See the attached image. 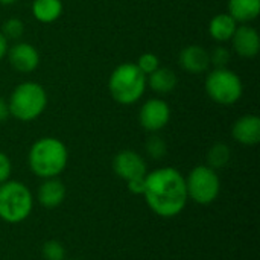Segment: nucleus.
<instances>
[{
    "label": "nucleus",
    "instance_id": "4",
    "mask_svg": "<svg viewBox=\"0 0 260 260\" xmlns=\"http://www.w3.org/2000/svg\"><path fill=\"white\" fill-rule=\"evenodd\" d=\"M47 105V93L41 84L26 81L18 84L8 101L9 114L20 122H32L38 119Z\"/></svg>",
    "mask_w": 260,
    "mask_h": 260
},
{
    "label": "nucleus",
    "instance_id": "25",
    "mask_svg": "<svg viewBox=\"0 0 260 260\" xmlns=\"http://www.w3.org/2000/svg\"><path fill=\"white\" fill-rule=\"evenodd\" d=\"M11 172H12L11 160L5 152L0 151V184H3L5 181L11 178Z\"/></svg>",
    "mask_w": 260,
    "mask_h": 260
},
{
    "label": "nucleus",
    "instance_id": "15",
    "mask_svg": "<svg viewBox=\"0 0 260 260\" xmlns=\"http://www.w3.org/2000/svg\"><path fill=\"white\" fill-rule=\"evenodd\" d=\"M236 27H238V21L229 12H222V14L215 15L210 20L209 34L213 40H216L219 43H225V41L232 40Z\"/></svg>",
    "mask_w": 260,
    "mask_h": 260
},
{
    "label": "nucleus",
    "instance_id": "30",
    "mask_svg": "<svg viewBox=\"0 0 260 260\" xmlns=\"http://www.w3.org/2000/svg\"><path fill=\"white\" fill-rule=\"evenodd\" d=\"M72 260H76V259H72Z\"/></svg>",
    "mask_w": 260,
    "mask_h": 260
},
{
    "label": "nucleus",
    "instance_id": "21",
    "mask_svg": "<svg viewBox=\"0 0 260 260\" xmlns=\"http://www.w3.org/2000/svg\"><path fill=\"white\" fill-rule=\"evenodd\" d=\"M41 254L44 260H66L67 251H66V247L59 241L49 239L43 244Z\"/></svg>",
    "mask_w": 260,
    "mask_h": 260
},
{
    "label": "nucleus",
    "instance_id": "12",
    "mask_svg": "<svg viewBox=\"0 0 260 260\" xmlns=\"http://www.w3.org/2000/svg\"><path fill=\"white\" fill-rule=\"evenodd\" d=\"M233 139L244 146H254L260 142V119L259 116L247 114L239 117L232 126Z\"/></svg>",
    "mask_w": 260,
    "mask_h": 260
},
{
    "label": "nucleus",
    "instance_id": "5",
    "mask_svg": "<svg viewBox=\"0 0 260 260\" xmlns=\"http://www.w3.org/2000/svg\"><path fill=\"white\" fill-rule=\"evenodd\" d=\"M34 195L29 187L15 180L0 184V219L6 224L26 221L34 210Z\"/></svg>",
    "mask_w": 260,
    "mask_h": 260
},
{
    "label": "nucleus",
    "instance_id": "16",
    "mask_svg": "<svg viewBox=\"0 0 260 260\" xmlns=\"http://www.w3.org/2000/svg\"><path fill=\"white\" fill-rule=\"evenodd\" d=\"M64 5L61 0H34L32 14L40 23H53L62 14Z\"/></svg>",
    "mask_w": 260,
    "mask_h": 260
},
{
    "label": "nucleus",
    "instance_id": "9",
    "mask_svg": "<svg viewBox=\"0 0 260 260\" xmlns=\"http://www.w3.org/2000/svg\"><path fill=\"white\" fill-rule=\"evenodd\" d=\"M113 171L120 180L126 183L133 178L145 177L148 174V166L140 154L131 149H123L114 155Z\"/></svg>",
    "mask_w": 260,
    "mask_h": 260
},
{
    "label": "nucleus",
    "instance_id": "6",
    "mask_svg": "<svg viewBox=\"0 0 260 260\" xmlns=\"http://www.w3.org/2000/svg\"><path fill=\"white\" fill-rule=\"evenodd\" d=\"M187 197L200 206H209L221 193V180L215 169L207 165L195 166L186 177Z\"/></svg>",
    "mask_w": 260,
    "mask_h": 260
},
{
    "label": "nucleus",
    "instance_id": "18",
    "mask_svg": "<svg viewBox=\"0 0 260 260\" xmlns=\"http://www.w3.org/2000/svg\"><path fill=\"white\" fill-rule=\"evenodd\" d=\"M146 81L155 93L163 94V93L172 91L177 87L178 78L174 73V70H171L169 67H158L155 72L148 75Z\"/></svg>",
    "mask_w": 260,
    "mask_h": 260
},
{
    "label": "nucleus",
    "instance_id": "19",
    "mask_svg": "<svg viewBox=\"0 0 260 260\" xmlns=\"http://www.w3.org/2000/svg\"><path fill=\"white\" fill-rule=\"evenodd\" d=\"M232 158V151L225 143H215L207 152V166L218 171L229 165Z\"/></svg>",
    "mask_w": 260,
    "mask_h": 260
},
{
    "label": "nucleus",
    "instance_id": "20",
    "mask_svg": "<svg viewBox=\"0 0 260 260\" xmlns=\"http://www.w3.org/2000/svg\"><path fill=\"white\" fill-rule=\"evenodd\" d=\"M145 149H146V154H148L151 158H154V160H161V158L166 155V152H168V145H166V142H165L163 137H160L158 134L152 133V134L148 137L146 143H145Z\"/></svg>",
    "mask_w": 260,
    "mask_h": 260
},
{
    "label": "nucleus",
    "instance_id": "28",
    "mask_svg": "<svg viewBox=\"0 0 260 260\" xmlns=\"http://www.w3.org/2000/svg\"><path fill=\"white\" fill-rule=\"evenodd\" d=\"M8 53V40L3 37V34L0 32V59Z\"/></svg>",
    "mask_w": 260,
    "mask_h": 260
},
{
    "label": "nucleus",
    "instance_id": "27",
    "mask_svg": "<svg viewBox=\"0 0 260 260\" xmlns=\"http://www.w3.org/2000/svg\"><path fill=\"white\" fill-rule=\"evenodd\" d=\"M9 116H11V114H9L8 102H6L3 98H0V123H2V122H5Z\"/></svg>",
    "mask_w": 260,
    "mask_h": 260
},
{
    "label": "nucleus",
    "instance_id": "26",
    "mask_svg": "<svg viewBox=\"0 0 260 260\" xmlns=\"http://www.w3.org/2000/svg\"><path fill=\"white\" fill-rule=\"evenodd\" d=\"M145 177H139V178H133V180L126 181V187L133 195H143V192H145Z\"/></svg>",
    "mask_w": 260,
    "mask_h": 260
},
{
    "label": "nucleus",
    "instance_id": "29",
    "mask_svg": "<svg viewBox=\"0 0 260 260\" xmlns=\"http://www.w3.org/2000/svg\"><path fill=\"white\" fill-rule=\"evenodd\" d=\"M17 0H0V5H5V6H9V5H14Z\"/></svg>",
    "mask_w": 260,
    "mask_h": 260
},
{
    "label": "nucleus",
    "instance_id": "22",
    "mask_svg": "<svg viewBox=\"0 0 260 260\" xmlns=\"http://www.w3.org/2000/svg\"><path fill=\"white\" fill-rule=\"evenodd\" d=\"M0 32L3 34V37L6 40H18L24 34V23L20 18H15V17L8 18V20L3 21Z\"/></svg>",
    "mask_w": 260,
    "mask_h": 260
},
{
    "label": "nucleus",
    "instance_id": "3",
    "mask_svg": "<svg viewBox=\"0 0 260 260\" xmlns=\"http://www.w3.org/2000/svg\"><path fill=\"white\" fill-rule=\"evenodd\" d=\"M146 85V75L137 67L136 62H123L117 66L108 79L111 98L122 105L136 104L143 96Z\"/></svg>",
    "mask_w": 260,
    "mask_h": 260
},
{
    "label": "nucleus",
    "instance_id": "7",
    "mask_svg": "<svg viewBox=\"0 0 260 260\" xmlns=\"http://www.w3.org/2000/svg\"><path fill=\"white\" fill-rule=\"evenodd\" d=\"M206 93L207 96L221 105L236 104L244 91L241 78L230 69L221 67L213 69L206 78Z\"/></svg>",
    "mask_w": 260,
    "mask_h": 260
},
{
    "label": "nucleus",
    "instance_id": "17",
    "mask_svg": "<svg viewBox=\"0 0 260 260\" xmlns=\"http://www.w3.org/2000/svg\"><path fill=\"white\" fill-rule=\"evenodd\" d=\"M260 0H229V14L238 23H248L257 18Z\"/></svg>",
    "mask_w": 260,
    "mask_h": 260
},
{
    "label": "nucleus",
    "instance_id": "8",
    "mask_svg": "<svg viewBox=\"0 0 260 260\" xmlns=\"http://www.w3.org/2000/svg\"><path fill=\"white\" fill-rule=\"evenodd\" d=\"M171 120V108L166 101L152 98L148 99L140 111H139V122L143 129L148 133H158L161 131Z\"/></svg>",
    "mask_w": 260,
    "mask_h": 260
},
{
    "label": "nucleus",
    "instance_id": "13",
    "mask_svg": "<svg viewBox=\"0 0 260 260\" xmlns=\"http://www.w3.org/2000/svg\"><path fill=\"white\" fill-rule=\"evenodd\" d=\"M67 195L66 184L56 177V178H46L38 186L37 190V201L44 209H56L59 207Z\"/></svg>",
    "mask_w": 260,
    "mask_h": 260
},
{
    "label": "nucleus",
    "instance_id": "2",
    "mask_svg": "<svg viewBox=\"0 0 260 260\" xmlns=\"http://www.w3.org/2000/svg\"><path fill=\"white\" fill-rule=\"evenodd\" d=\"M69 163L67 146L56 137H41L29 149L27 165L41 180L59 177Z\"/></svg>",
    "mask_w": 260,
    "mask_h": 260
},
{
    "label": "nucleus",
    "instance_id": "11",
    "mask_svg": "<svg viewBox=\"0 0 260 260\" xmlns=\"http://www.w3.org/2000/svg\"><path fill=\"white\" fill-rule=\"evenodd\" d=\"M233 50L242 58H253L259 53L260 38L257 30L250 24H241L236 27L232 37Z\"/></svg>",
    "mask_w": 260,
    "mask_h": 260
},
{
    "label": "nucleus",
    "instance_id": "24",
    "mask_svg": "<svg viewBox=\"0 0 260 260\" xmlns=\"http://www.w3.org/2000/svg\"><path fill=\"white\" fill-rule=\"evenodd\" d=\"M210 55V64L215 66V69H221V67H227V64L230 62V50L225 49L224 46H218L212 50Z\"/></svg>",
    "mask_w": 260,
    "mask_h": 260
},
{
    "label": "nucleus",
    "instance_id": "23",
    "mask_svg": "<svg viewBox=\"0 0 260 260\" xmlns=\"http://www.w3.org/2000/svg\"><path fill=\"white\" fill-rule=\"evenodd\" d=\"M136 64L148 76V75H151L152 72H155L160 67V59H158L157 55H154L151 52H146V53H143V55L139 56V59H137Z\"/></svg>",
    "mask_w": 260,
    "mask_h": 260
},
{
    "label": "nucleus",
    "instance_id": "10",
    "mask_svg": "<svg viewBox=\"0 0 260 260\" xmlns=\"http://www.w3.org/2000/svg\"><path fill=\"white\" fill-rule=\"evenodd\" d=\"M9 64L20 73H30L40 64V53L35 46L29 43H15L8 47Z\"/></svg>",
    "mask_w": 260,
    "mask_h": 260
},
{
    "label": "nucleus",
    "instance_id": "1",
    "mask_svg": "<svg viewBox=\"0 0 260 260\" xmlns=\"http://www.w3.org/2000/svg\"><path fill=\"white\" fill-rule=\"evenodd\" d=\"M142 197L157 216L175 218L186 209L189 201L186 177L171 166L154 169L145 177V192Z\"/></svg>",
    "mask_w": 260,
    "mask_h": 260
},
{
    "label": "nucleus",
    "instance_id": "14",
    "mask_svg": "<svg viewBox=\"0 0 260 260\" xmlns=\"http://www.w3.org/2000/svg\"><path fill=\"white\" fill-rule=\"evenodd\" d=\"M210 52L200 44H190L180 52V66L192 75L204 73L210 66Z\"/></svg>",
    "mask_w": 260,
    "mask_h": 260
}]
</instances>
